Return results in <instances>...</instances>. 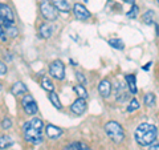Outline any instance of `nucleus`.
Here are the masks:
<instances>
[{
  "instance_id": "obj_1",
  "label": "nucleus",
  "mask_w": 159,
  "mask_h": 150,
  "mask_svg": "<svg viewBox=\"0 0 159 150\" xmlns=\"http://www.w3.org/2000/svg\"><path fill=\"white\" fill-rule=\"evenodd\" d=\"M43 129H44V124L41 120L33 118L31 121L24 124V126H23L24 138L33 145L41 143L43 142Z\"/></svg>"
},
{
  "instance_id": "obj_2",
  "label": "nucleus",
  "mask_w": 159,
  "mask_h": 150,
  "mask_svg": "<svg viewBox=\"0 0 159 150\" xmlns=\"http://www.w3.org/2000/svg\"><path fill=\"white\" fill-rule=\"evenodd\" d=\"M157 136H158L157 126H154L151 124H141L135 130V139L142 146L151 145L157 139Z\"/></svg>"
},
{
  "instance_id": "obj_3",
  "label": "nucleus",
  "mask_w": 159,
  "mask_h": 150,
  "mask_svg": "<svg viewBox=\"0 0 159 150\" xmlns=\"http://www.w3.org/2000/svg\"><path fill=\"white\" fill-rule=\"evenodd\" d=\"M105 132L109 136V138H111L114 142H122L123 138H125V133H123L122 126L116 121H110L105 125Z\"/></svg>"
},
{
  "instance_id": "obj_4",
  "label": "nucleus",
  "mask_w": 159,
  "mask_h": 150,
  "mask_svg": "<svg viewBox=\"0 0 159 150\" xmlns=\"http://www.w3.org/2000/svg\"><path fill=\"white\" fill-rule=\"evenodd\" d=\"M40 11L48 21H54L57 19V9L49 0H40Z\"/></svg>"
},
{
  "instance_id": "obj_5",
  "label": "nucleus",
  "mask_w": 159,
  "mask_h": 150,
  "mask_svg": "<svg viewBox=\"0 0 159 150\" xmlns=\"http://www.w3.org/2000/svg\"><path fill=\"white\" fill-rule=\"evenodd\" d=\"M0 21L3 26H11L15 23V16L11 7L3 3H0Z\"/></svg>"
},
{
  "instance_id": "obj_6",
  "label": "nucleus",
  "mask_w": 159,
  "mask_h": 150,
  "mask_svg": "<svg viewBox=\"0 0 159 150\" xmlns=\"http://www.w3.org/2000/svg\"><path fill=\"white\" fill-rule=\"evenodd\" d=\"M49 74L56 80H62L65 77V67L60 60H54L49 67Z\"/></svg>"
},
{
  "instance_id": "obj_7",
  "label": "nucleus",
  "mask_w": 159,
  "mask_h": 150,
  "mask_svg": "<svg viewBox=\"0 0 159 150\" xmlns=\"http://www.w3.org/2000/svg\"><path fill=\"white\" fill-rule=\"evenodd\" d=\"M21 104H23V108L27 114H36L37 113V104L32 96H29V94L24 96Z\"/></svg>"
},
{
  "instance_id": "obj_8",
  "label": "nucleus",
  "mask_w": 159,
  "mask_h": 150,
  "mask_svg": "<svg viewBox=\"0 0 159 150\" xmlns=\"http://www.w3.org/2000/svg\"><path fill=\"white\" fill-rule=\"evenodd\" d=\"M73 12H74V16H76L77 19H80V20H88L89 17H90V12L85 8V6H82V4H80V3L74 4Z\"/></svg>"
},
{
  "instance_id": "obj_9",
  "label": "nucleus",
  "mask_w": 159,
  "mask_h": 150,
  "mask_svg": "<svg viewBox=\"0 0 159 150\" xmlns=\"http://www.w3.org/2000/svg\"><path fill=\"white\" fill-rule=\"evenodd\" d=\"M70 110L77 114V116H80V114H82L86 110V102L84 98H77L76 101H74L72 105H70Z\"/></svg>"
},
{
  "instance_id": "obj_10",
  "label": "nucleus",
  "mask_w": 159,
  "mask_h": 150,
  "mask_svg": "<svg viewBox=\"0 0 159 150\" xmlns=\"http://www.w3.org/2000/svg\"><path fill=\"white\" fill-rule=\"evenodd\" d=\"M98 92H99V94H101L102 97H105V98H107L109 96H110V93H111V84L109 82V80H102V81L99 82Z\"/></svg>"
},
{
  "instance_id": "obj_11",
  "label": "nucleus",
  "mask_w": 159,
  "mask_h": 150,
  "mask_svg": "<svg viewBox=\"0 0 159 150\" xmlns=\"http://www.w3.org/2000/svg\"><path fill=\"white\" fill-rule=\"evenodd\" d=\"M52 4L57 11L62 12V13H68L70 11V4H69L68 0H52Z\"/></svg>"
},
{
  "instance_id": "obj_12",
  "label": "nucleus",
  "mask_w": 159,
  "mask_h": 150,
  "mask_svg": "<svg viewBox=\"0 0 159 150\" xmlns=\"http://www.w3.org/2000/svg\"><path fill=\"white\" fill-rule=\"evenodd\" d=\"M45 132H47V136L52 139H56L62 134V129H60L54 125H47L45 126Z\"/></svg>"
},
{
  "instance_id": "obj_13",
  "label": "nucleus",
  "mask_w": 159,
  "mask_h": 150,
  "mask_svg": "<svg viewBox=\"0 0 159 150\" xmlns=\"http://www.w3.org/2000/svg\"><path fill=\"white\" fill-rule=\"evenodd\" d=\"M116 96H117V101L118 102H123L129 98V94L125 89V85L123 84H117V92H116Z\"/></svg>"
},
{
  "instance_id": "obj_14",
  "label": "nucleus",
  "mask_w": 159,
  "mask_h": 150,
  "mask_svg": "<svg viewBox=\"0 0 159 150\" xmlns=\"http://www.w3.org/2000/svg\"><path fill=\"white\" fill-rule=\"evenodd\" d=\"M11 93L13 96H20V94H27V87L21 81H17L12 85Z\"/></svg>"
},
{
  "instance_id": "obj_15",
  "label": "nucleus",
  "mask_w": 159,
  "mask_h": 150,
  "mask_svg": "<svg viewBox=\"0 0 159 150\" xmlns=\"http://www.w3.org/2000/svg\"><path fill=\"white\" fill-rule=\"evenodd\" d=\"M125 78H126V81H127L129 91H130V93L135 94L137 93V80H135V76H134V74H127Z\"/></svg>"
},
{
  "instance_id": "obj_16",
  "label": "nucleus",
  "mask_w": 159,
  "mask_h": 150,
  "mask_svg": "<svg viewBox=\"0 0 159 150\" xmlns=\"http://www.w3.org/2000/svg\"><path fill=\"white\" fill-rule=\"evenodd\" d=\"M52 32H53V28L52 26H49V24H43L41 27H40V36L44 37V39H49L52 36Z\"/></svg>"
},
{
  "instance_id": "obj_17",
  "label": "nucleus",
  "mask_w": 159,
  "mask_h": 150,
  "mask_svg": "<svg viewBox=\"0 0 159 150\" xmlns=\"http://www.w3.org/2000/svg\"><path fill=\"white\" fill-rule=\"evenodd\" d=\"M64 150H90V148H89L88 145H85L84 142H72V143H69Z\"/></svg>"
},
{
  "instance_id": "obj_18",
  "label": "nucleus",
  "mask_w": 159,
  "mask_h": 150,
  "mask_svg": "<svg viewBox=\"0 0 159 150\" xmlns=\"http://www.w3.org/2000/svg\"><path fill=\"white\" fill-rule=\"evenodd\" d=\"M12 145H13V141L9 136H2L0 137V149L2 150H6L8 148H11Z\"/></svg>"
},
{
  "instance_id": "obj_19",
  "label": "nucleus",
  "mask_w": 159,
  "mask_h": 150,
  "mask_svg": "<svg viewBox=\"0 0 159 150\" xmlns=\"http://www.w3.org/2000/svg\"><path fill=\"white\" fill-rule=\"evenodd\" d=\"M74 92L77 93V96H80V98H84V100H86L88 98V92H86V89L84 88V85L81 84H78L74 87Z\"/></svg>"
},
{
  "instance_id": "obj_20",
  "label": "nucleus",
  "mask_w": 159,
  "mask_h": 150,
  "mask_svg": "<svg viewBox=\"0 0 159 150\" xmlns=\"http://www.w3.org/2000/svg\"><path fill=\"white\" fill-rule=\"evenodd\" d=\"M109 44H110V47L119 49V51H122V49L125 48V44H123V41L121 39H110L109 40Z\"/></svg>"
},
{
  "instance_id": "obj_21",
  "label": "nucleus",
  "mask_w": 159,
  "mask_h": 150,
  "mask_svg": "<svg viewBox=\"0 0 159 150\" xmlns=\"http://www.w3.org/2000/svg\"><path fill=\"white\" fill-rule=\"evenodd\" d=\"M142 21L145 24H147V26L152 24V21H154V11H146L145 13H143Z\"/></svg>"
},
{
  "instance_id": "obj_22",
  "label": "nucleus",
  "mask_w": 159,
  "mask_h": 150,
  "mask_svg": "<svg viewBox=\"0 0 159 150\" xmlns=\"http://www.w3.org/2000/svg\"><path fill=\"white\" fill-rule=\"evenodd\" d=\"M41 85H43V88L45 89V91H48V92H53V89H54V87H53L52 81H51V80H49L47 76H43Z\"/></svg>"
},
{
  "instance_id": "obj_23",
  "label": "nucleus",
  "mask_w": 159,
  "mask_h": 150,
  "mask_svg": "<svg viewBox=\"0 0 159 150\" xmlns=\"http://www.w3.org/2000/svg\"><path fill=\"white\" fill-rule=\"evenodd\" d=\"M6 27V32H7V36L9 37H16L19 35V31L16 27H13V24H11V26H4Z\"/></svg>"
},
{
  "instance_id": "obj_24",
  "label": "nucleus",
  "mask_w": 159,
  "mask_h": 150,
  "mask_svg": "<svg viewBox=\"0 0 159 150\" xmlns=\"http://www.w3.org/2000/svg\"><path fill=\"white\" fill-rule=\"evenodd\" d=\"M49 100H51V102L54 105V108H57V109H61V102H60V100H58V96L54 92H51V94H49Z\"/></svg>"
},
{
  "instance_id": "obj_25",
  "label": "nucleus",
  "mask_w": 159,
  "mask_h": 150,
  "mask_svg": "<svg viewBox=\"0 0 159 150\" xmlns=\"http://www.w3.org/2000/svg\"><path fill=\"white\" fill-rule=\"evenodd\" d=\"M145 104L147 105L148 108L155 106V96H154L152 93H147L145 96Z\"/></svg>"
},
{
  "instance_id": "obj_26",
  "label": "nucleus",
  "mask_w": 159,
  "mask_h": 150,
  "mask_svg": "<svg viewBox=\"0 0 159 150\" xmlns=\"http://www.w3.org/2000/svg\"><path fill=\"white\" fill-rule=\"evenodd\" d=\"M139 108V104L135 98H133L130 104H129V108H127V112H134V110H137V109Z\"/></svg>"
},
{
  "instance_id": "obj_27",
  "label": "nucleus",
  "mask_w": 159,
  "mask_h": 150,
  "mask_svg": "<svg viewBox=\"0 0 159 150\" xmlns=\"http://www.w3.org/2000/svg\"><path fill=\"white\" fill-rule=\"evenodd\" d=\"M138 11H139V8L137 7V6H134L133 4V8L130 9V12H127V17H135L137 16V13H138Z\"/></svg>"
},
{
  "instance_id": "obj_28",
  "label": "nucleus",
  "mask_w": 159,
  "mask_h": 150,
  "mask_svg": "<svg viewBox=\"0 0 159 150\" xmlns=\"http://www.w3.org/2000/svg\"><path fill=\"white\" fill-rule=\"evenodd\" d=\"M76 78H77V81L81 84V85H85L86 84V78L84 77V74L81 72H76Z\"/></svg>"
},
{
  "instance_id": "obj_29",
  "label": "nucleus",
  "mask_w": 159,
  "mask_h": 150,
  "mask_svg": "<svg viewBox=\"0 0 159 150\" xmlns=\"http://www.w3.org/2000/svg\"><path fill=\"white\" fill-rule=\"evenodd\" d=\"M11 126H12L11 120H9V118H3V121H2V129H9Z\"/></svg>"
},
{
  "instance_id": "obj_30",
  "label": "nucleus",
  "mask_w": 159,
  "mask_h": 150,
  "mask_svg": "<svg viewBox=\"0 0 159 150\" xmlns=\"http://www.w3.org/2000/svg\"><path fill=\"white\" fill-rule=\"evenodd\" d=\"M0 39H2L3 41H6V40H7V32L4 31V28H3L2 24H0Z\"/></svg>"
},
{
  "instance_id": "obj_31",
  "label": "nucleus",
  "mask_w": 159,
  "mask_h": 150,
  "mask_svg": "<svg viewBox=\"0 0 159 150\" xmlns=\"http://www.w3.org/2000/svg\"><path fill=\"white\" fill-rule=\"evenodd\" d=\"M6 73H7V65L0 61V74H6Z\"/></svg>"
},
{
  "instance_id": "obj_32",
  "label": "nucleus",
  "mask_w": 159,
  "mask_h": 150,
  "mask_svg": "<svg viewBox=\"0 0 159 150\" xmlns=\"http://www.w3.org/2000/svg\"><path fill=\"white\" fill-rule=\"evenodd\" d=\"M151 64H152V63H147V65H146V67H142V69H145V71H148V69H150V67H151Z\"/></svg>"
},
{
  "instance_id": "obj_33",
  "label": "nucleus",
  "mask_w": 159,
  "mask_h": 150,
  "mask_svg": "<svg viewBox=\"0 0 159 150\" xmlns=\"http://www.w3.org/2000/svg\"><path fill=\"white\" fill-rule=\"evenodd\" d=\"M150 150H159V143H157V145H154V146H151Z\"/></svg>"
},
{
  "instance_id": "obj_34",
  "label": "nucleus",
  "mask_w": 159,
  "mask_h": 150,
  "mask_svg": "<svg viewBox=\"0 0 159 150\" xmlns=\"http://www.w3.org/2000/svg\"><path fill=\"white\" fill-rule=\"evenodd\" d=\"M123 2H126V3H130V4H134V2H135V0H123Z\"/></svg>"
},
{
  "instance_id": "obj_35",
  "label": "nucleus",
  "mask_w": 159,
  "mask_h": 150,
  "mask_svg": "<svg viewBox=\"0 0 159 150\" xmlns=\"http://www.w3.org/2000/svg\"><path fill=\"white\" fill-rule=\"evenodd\" d=\"M2 89H3V85H2V82H0V91H2Z\"/></svg>"
},
{
  "instance_id": "obj_36",
  "label": "nucleus",
  "mask_w": 159,
  "mask_h": 150,
  "mask_svg": "<svg viewBox=\"0 0 159 150\" xmlns=\"http://www.w3.org/2000/svg\"><path fill=\"white\" fill-rule=\"evenodd\" d=\"M157 2H158V3H159V0H157Z\"/></svg>"
}]
</instances>
